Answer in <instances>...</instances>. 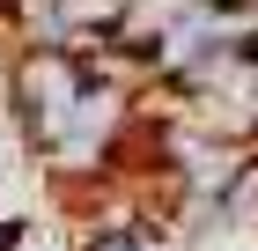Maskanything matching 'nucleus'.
I'll return each instance as SVG.
<instances>
[{
	"label": "nucleus",
	"mask_w": 258,
	"mask_h": 251,
	"mask_svg": "<svg viewBox=\"0 0 258 251\" xmlns=\"http://www.w3.org/2000/svg\"><path fill=\"white\" fill-rule=\"evenodd\" d=\"M74 251H133V244H125V229H89Z\"/></svg>",
	"instance_id": "obj_2"
},
{
	"label": "nucleus",
	"mask_w": 258,
	"mask_h": 251,
	"mask_svg": "<svg viewBox=\"0 0 258 251\" xmlns=\"http://www.w3.org/2000/svg\"><path fill=\"white\" fill-rule=\"evenodd\" d=\"M81 89H89V59L81 52H44V44L15 52V67H8V126L22 133V148L37 163L67 140V118H74Z\"/></svg>",
	"instance_id": "obj_1"
}]
</instances>
